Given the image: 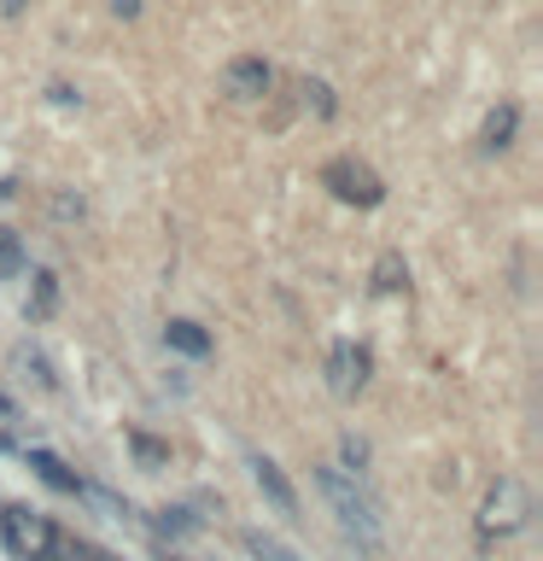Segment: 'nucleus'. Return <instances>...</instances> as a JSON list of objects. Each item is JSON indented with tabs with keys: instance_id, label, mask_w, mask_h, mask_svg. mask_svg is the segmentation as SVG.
Returning a JSON list of instances; mask_svg holds the SVG:
<instances>
[{
	"instance_id": "8",
	"label": "nucleus",
	"mask_w": 543,
	"mask_h": 561,
	"mask_svg": "<svg viewBox=\"0 0 543 561\" xmlns=\"http://www.w3.org/2000/svg\"><path fill=\"white\" fill-rule=\"evenodd\" d=\"M515 123H520V112H515V105H497V112H490L485 117V152H502L508 147V135H515Z\"/></svg>"
},
{
	"instance_id": "9",
	"label": "nucleus",
	"mask_w": 543,
	"mask_h": 561,
	"mask_svg": "<svg viewBox=\"0 0 543 561\" xmlns=\"http://www.w3.org/2000/svg\"><path fill=\"white\" fill-rule=\"evenodd\" d=\"M30 462L42 468V480H47V485H59V491H82V485H77V473H65V462H59V456H47V450H30Z\"/></svg>"
},
{
	"instance_id": "10",
	"label": "nucleus",
	"mask_w": 543,
	"mask_h": 561,
	"mask_svg": "<svg viewBox=\"0 0 543 561\" xmlns=\"http://www.w3.org/2000/svg\"><path fill=\"white\" fill-rule=\"evenodd\" d=\"M164 340H170L175 351H187V357H205V351H210V340H205V333L193 328V322H170V333H164Z\"/></svg>"
},
{
	"instance_id": "7",
	"label": "nucleus",
	"mask_w": 543,
	"mask_h": 561,
	"mask_svg": "<svg viewBox=\"0 0 543 561\" xmlns=\"http://www.w3.org/2000/svg\"><path fill=\"white\" fill-rule=\"evenodd\" d=\"M252 480H257V491L280 508V515H298V497H292L287 473H280V468L269 462V456H252Z\"/></svg>"
},
{
	"instance_id": "13",
	"label": "nucleus",
	"mask_w": 543,
	"mask_h": 561,
	"mask_svg": "<svg viewBox=\"0 0 543 561\" xmlns=\"http://www.w3.org/2000/svg\"><path fill=\"white\" fill-rule=\"evenodd\" d=\"M245 550H252L257 561H298V556L287 550V543L269 538V533H245Z\"/></svg>"
},
{
	"instance_id": "12",
	"label": "nucleus",
	"mask_w": 543,
	"mask_h": 561,
	"mask_svg": "<svg viewBox=\"0 0 543 561\" xmlns=\"http://www.w3.org/2000/svg\"><path fill=\"white\" fill-rule=\"evenodd\" d=\"M403 280H409V270H403V257H397V252H385V257L374 263V287H380V293H397Z\"/></svg>"
},
{
	"instance_id": "4",
	"label": "nucleus",
	"mask_w": 543,
	"mask_h": 561,
	"mask_svg": "<svg viewBox=\"0 0 543 561\" xmlns=\"http://www.w3.org/2000/svg\"><path fill=\"white\" fill-rule=\"evenodd\" d=\"M322 182L339 193L345 205H380V182L362 164H350V158H333V164L322 170Z\"/></svg>"
},
{
	"instance_id": "3",
	"label": "nucleus",
	"mask_w": 543,
	"mask_h": 561,
	"mask_svg": "<svg viewBox=\"0 0 543 561\" xmlns=\"http://www.w3.org/2000/svg\"><path fill=\"white\" fill-rule=\"evenodd\" d=\"M525 515H532V497H525V485L515 480V473H502L497 485H490V497L480 508V533L485 538H502V533H520Z\"/></svg>"
},
{
	"instance_id": "15",
	"label": "nucleus",
	"mask_w": 543,
	"mask_h": 561,
	"mask_svg": "<svg viewBox=\"0 0 543 561\" xmlns=\"http://www.w3.org/2000/svg\"><path fill=\"white\" fill-rule=\"evenodd\" d=\"M135 456H140V462H164V445H152V438H135Z\"/></svg>"
},
{
	"instance_id": "11",
	"label": "nucleus",
	"mask_w": 543,
	"mask_h": 561,
	"mask_svg": "<svg viewBox=\"0 0 543 561\" xmlns=\"http://www.w3.org/2000/svg\"><path fill=\"white\" fill-rule=\"evenodd\" d=\"M24 275V245H18L12 228H0V280H18Z\"/></svg>"
},
{
	"instance_id": "6",
	"label": "nucleus",
	"mask_w": 543,
	"mask_h": 561,
	"mask_svg": "<svg viewBox=\"0 0 543 561\" xmlns=\"http://www.w3.org/2000/svg\"><path fill=\"white\" fill-rule=\"evenodd\" d=\"M269 82H275V70L263 65V59H234L222 70V88L234 100H257V94H269Z\"/></svg>"
},
{
	"instance_id": "5",
	"label": "nucleus",
	"mask_w": 543,
	"mask_h": 561,
	"mask_svg": "<svg viewBox=\"0 0 543 561\" xmlns=\"http://www.w3.org/2000/svg\"><path fill=\"white\" fill-rule=\"evenodd\" d=\"M362 380H368V351L333 345V351H327V386H333V392H339V398H357Z\"/></svg>"
},
{
	"instance_id": "1",
	"label": "nucleus",
	"mask_w": 543,
	"mask_h": 561,
	"mask_svg": "<svg viewBox=\"0 0 543 561\" xmlns=\"http://www.w3.org/2000/svg\"><path fill=\"white\" fill-rule=\"evenodd\" d=\"M315 485H322L333 520H339L362 550H380V515H374V497L357 485V473H345V468L327 462V468H315Z\"/></svg>"
},
{
	"instance_id": "14",
	"label": "nucleus",
	"mask_w": 543,
	"mask_h": 561,
	"mask_svg": "<svg viewBox=\"0 0 543 561\" xmlns=\"http://www.w3.org/2000/svg\"><path fill=\"white\" fill-rule=\"evenodd\" d=\"M59 561H117V556L94 550V543H65V538H59Z\"/></svg>"
},
{
	"instance_id": "2",
	"label": "nucleus",
	"mask_w": 543,
	"mask_h": 561,
	"mask_svg": "<svg viewBox=\"0 0 543 561\" xmlns=\"http://www.w3.org/2000/svg\"><path fill=\"white\" fill-rule=\"evenodd\" d=\"M0 538H7V550L18 561H35V556H53L59 550V526H53L42 508H0Z\"/></svg>"
},
{
	"instance_id": "17",
	"label": "nucleus",
	"mask_w": 543,
	"mask_h": 561,
	"mask_svg": "<svg viewBox=\"0 0 543 561\" xmlns=\"http://www.w3.org/2000/svg\"><path fill=\"white\" fill-rule=\"evenodd\" d=\"M35 561H59V550H53V556H35Z\"/></svg>"
},
{
	"instance_id": "16",
	"label": "nucleus",
	"mask_w": 543,
	"mask_h": 561,
	"mask_svg": "<svg viewBox=\"0 0 543 561\" xmlns=\"http://www.w3.org/2000/svg\"><path fill=\"white\" fill-rule=\"evenodd\" d=\"M24 7H30V0H0V18H18Z\"/></svg>"
}]
</instances>
